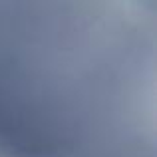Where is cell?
<instances>
[{
	"label": "cell",
	"instance_id": "1",
	"mask_svg": "<svg viewBox=\"0 0 157 157\" xmlns=\"http://www.w3.org/2000/svg\"><path fill=\"white\" fill-rule=\"evenodd\" d=\"M105 48H127V46H105ZM72 50H84V48H72ZM54 54L52 50H46V60H54Z\"/></svg>",
	"mask_w": 157,
	"mask_h": 157
}]
</instances>
